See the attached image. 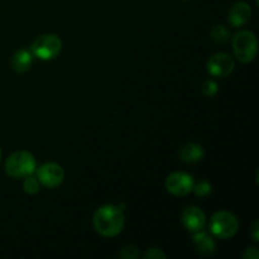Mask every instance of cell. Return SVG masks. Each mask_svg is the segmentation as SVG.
<instances>
[{
    "mask_svg": "<svg viewBox=\"0 0 259 259\" xmlns=\"http://www.w3.org/2000/svg\"><path fill=\"white\" fill-rule=\"evenodd\" d=\"M204 148L197 143H187L179 151V157L185 163H196L204 158Z\"/></svg>",
    "mask_w": 259,
    "mask_h": 259,
    "instance_id": "cell-12",
    "label": "cell"
},
{
    "mask_svg": "<svg viewBox=\"0 0 259 259\" xmlns=\"http://www.w3.org/2000/svg\"><path fill=\"white\" fill-rule=\"evenodd\" d=\"M5 172L12 179H24L35 172V159L27 151H18L9 156L5 163Z\"/></svg>",
    "mask_w": 259,
    "mask_h": 259,
    "instance_id": "cell-2",
    "label": "cell"
},
{
    "mask_svg": "<svg viewBox=\"0 0 259 259\" xmlns=\"http://www.w3.org/2000/svg\"><path fill=\"white\" fill-rule=\"evenodd\" d=\"M192 243L194 247L202 257H210L215 253V242L207 233L197 232L195 233L194 238H192Z\"/></svg>",
    "mask_w": 259,
    "mask_h": 259,
    "instance_id": "cell-11",
    "label": "cell"
},
{
    "mask_svg": "<svg viewBox=\"0 0 259 259\" xmlns=\"http://www.w3.org/2000/svg\"><path fill=\"white\" fill-rule=\"evenodd\" d=\"M210 35H211V38L217 43H225L229 40L230 32L225 25H214L211 30H210Z\"/></svg>",
    "mask_w": 259,
    "mask_h": 259,
    "instance_id": "cell-14",
    "label": "cell"
},
{
    "mask_svg": "<svg viewBox=\"0 0 259 259\" xmlns=\"http://www.w3.org/2000/svg\"><path fill=\"white\" fill-rule=\"evenodd\" d=\"M167 255L162 252L159 248H149L146 253H144V259H164Z\"/></svg>",
    "mask_w": 259,
    "mask_h": 259,
    "instance_id": "cell-19",
    "label": "cell"
},
{
    "mask_svg": "<svg viewBox=\"0 0 259 259\" xmlns=\"http://www.w3.org/2000/svg\"><path fill=\"white\" fill-rule=\"evenodd\" d=\"M62 50V42L56 34H42L33 42L30 52L39 60L50 61L57 57Z\"/></svg>",
    "mask_w": 259,
    "mask_h": 259,
    "instance_id": "cell-5",
    "label": "cell"
},
{
    "mask_svg": "<svg viewBox=\"0 0 259 259\" xmlns=\"http://www.w3.org/2000/svg\"><path fill=\"white\" fill-rule=\"evenodd\" d=\"M258 228H259V223L258 222H254L253 223V225H252V229H250V235H252V238H253V240H254V242H258V238H259V235H258Z\"/></svg>",
    "mask_w": 259,
    "mask_h": 259,
    "instance_id": "cell-21",
    "label": "cell"
},
{
    "mask_svg": "<svg viewBox=\"0 0 259 259\" xmlns=\"http://www.w3.org/2000/svg\"><path fill=\"white\" fill-rule=\"evenodd\" d=\"M181 220L184 227L186 228L189 232L197 233L202 230L206 225V217H205L204 211L200 207L190 206L182 211Z\"/></svg>",
    "mask_w": 259,
    "mask_h": 259,
    "instance_id": "cell-9",
    "label": "cell"
},
{
    "mask_svg": "<svg viewBox=\"0 0 259 259\" xmlns=\"http://www.w3.org/2000/svg\"><path fill=\"white\" fill-rule=\"evenodd\" d=\"M233 52L240 62H252L258 53V39L254 33L249 30L237 33L233 38Z\"/></svg>",
    "mask_w": 259,
    "mask_h": 259,
    "instance_id": "cell-3",
    "label": "cell"
},
{
    "mask_svg": "<svg viewBox=\"0 0 259 259\" xmlns=\"http://www.w3.org/2000/svg\"><path fill=\"white\" fill-rule=\"evenodd\" d=\"M235 63L232 56L219 52L212 55L206 63L207 72L215 77H227L234 71Z\"/></svg>",
    "mask_w": 259,
    "mask_h": 259,
    "instance_id": "cell-8",
    "label": "cell"
},
{
    "mask_svg": "<svg viewBox=\"0 0 259 259\" xmlns=\"http://www.w3.org/2000/svg\"><path fill=\"white\" fill-rule=\"evenodd\" d=\"M39 181H38L37 177H33L32 175L30 176L24 177V181H23V189H24V192L29 195H35L39 192Z\"/></svg>",
    "mask_w": 259,
    "mask_h": 259,
    "instance_id": "cell-15",
    "label": "cell"
},
{
    "mask_svg": "<svg viewBox=\"0 0 259 259\" xmlns=\"http://www.w3.org/2000/svg\"><path fill=\"white\" fill-rule=\"evenodd\" d=\"M37 179L43 186L48 189H55L60 186L65 180V171L58 163L48 162L37 169Z\"/></svg>",
    "mask_w": 259,
    "mask_h": 259,
    "instance_id": "cell-7",
    "label": "cell"
},
{
    "mask_svg": "<svg viewBox=\"0 0 259 259\" xmlns=\"http://www.w3.org/2000/svg\"><path fill=\"white\" fill-rule=\"evenodd\" d=\"M250 15L252 9L247 3H237L229 10V23L233 27H242L250 19Z\"/></svg>",
    "mask_w": 259,
    "mask_h": 259,
    "instance_id": "cell-10",
    "label": "cell"
},
{
    "mask_svg": "<svg viewBox=\"0 0 259 259\" xmlns=\"http://www.w3.org/2000/svg\"><path fill=\"white\" fill-rule=\"evenodd\" d=\"M185 2H186V0H185Z\"/></svg>",
    "mask_w": 259,
    "mask_h": 259,
    "instance_id": "cell-23",
    "label": "cell"
},
{
    "mask_svg": "<svg viewBox=\"0 0 259 259\" xmlns=\"http://www.w3.org/2000/svg\"><path fill=\"white\" fill-rule=\"evenodd\" d=\"M242 257L244 259H258L259 258V252L255 247L253 248H247V249L243 252Z\"/></svg>",
    "mask_w": 259,
    "mask_h": 259,
    "instance_id": "cell-20",
    "label": "cell"
},
{
    "mask_svg": "<svg viewBox=\"0 0 259 259\" xmlns=\"http://www.w3.org/2000/svg\"><path fill=\"white\" fill-rule=\"evenodd\" d=\"M0 158H2V149H0Z\"/></svg>",
    "mask_w": 259,
    "mask_h": 259,
    "instance_id": "cell-22",
    "label": "cell"
},
{
    "mask_svg": "<svg viewBox=\"0 0 259 259\" xmlns=\"http://www.w3.org/2000/svg\"><path fill=\"white\" fill-rule=\"evenodd\" d=\"M195 181L191 175L185 172H174L166 179V190L174 196H186L192 192Z\"/></svg>",
    "mask_w": 259,
    "mask_h": 259,
    "instance_id": "cell-6",
    "label": "cell"
},
{
    "mask_svg": "<svg viewBox=\"0 0 259 259\" xmlns=\"http://www.w3.org/2000/svg\"><path fill=\"white\" fill-rule=\"evenodd\" d=\"M201 91L205 96L211 98V96H215L218 94V91H219V86H218V83L215 82V81L206 80L204 81V83H202Z\"/></svg>",
    "mask_w": 259,
    "mask_h": 259,
    "instance_id": "cell-17",
    "label": "cell"
},
{
    "mask_svg": "<svg viewBox=\"0 0 259 259\" xmlns=\"http://www.w3.org/2000/svg\"><path fill=\"white\" fill-rule=\"evenodd\" d=\"M210 232L219 239H229L234 237L239 228L237 217L229 211H218L210 219Z\"/></svg>",
    "mask_w": 259,
    "mask_h": 259,
    "instance_id": "cell-4",
    "label": "cell"
},
{
    "mask_svg": "<svg viewBox=\"0 0 259 259\" xmlns=\"http://www.w3.org/2000/svg\"><path fill=\"white\" fill-rule=\"evenodd\" d=\"M33 62V53L29 50H18L13 55L10 65L14 72L24 73L29 70Z\"/></svg>",
    "mask_w": 259,
    "mask_h": 259,
    "instance_id": "cell-13",
    "label": "cell"
},
{
    "mask_svg": "<svg viewBox=\"0 0 259 259\" xmlns=\"http://www.w3.org/2000/svg\"><path fill=\"white\" fill-rule=\"evenodd\" d=\"M119 257L123 259H137L139 257V250L134 245H125L119 252Z\"/></svg>",
    "mask_w": 259,
    "mask_h": 259,
    "instance_id": "cell-18",
    "label": "cell"
},
{
    "mask_svg": "<svg viewBox=\"0 0 259 259\" xmlns=\"http://www.w3.org/2000/svg\"><path fill=\"white\" fill-rule=\"evenodd\" d=\"M93 225L95 232L101 237H116L123 232L125 225L123 210L115 205H104L94 214Z\"/></svg>",
    "mask_w": 259,
    "mask_h": 259,
    "instance_id": "cell-1",
    "label": "cell"
},
{
    "mask_svg": "<svg viewBox=\"0 0 259 259\" xmlns=\"http://www.w3.org/2000/svg\"><path fill=\"white\" fill-rule=\"evenodd\" d=\"M192 191L200 197H206L207 195L211 194V185L207 181H199V184L194 185Z\"/></svg>",
    "mask_w": 259,
    "mask_h": 259,
    "instance_id": "cell-16",
    "label": "cell"
}]
</instances>
